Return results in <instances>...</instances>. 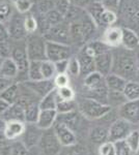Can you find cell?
Instances as JSON below:
<instances>
[{"mask_svg": "<svg viewBox=\"0 0 139 155\" xmlns=\"http://www.w3.org/2000/svg\"><path fill=\"white\" fill-rule=\"evenodd\" d=\"M113 54V62L111 72L125 78L128 81H134L137 76L138 66L136 59L133 55L126 52H118Z\"/></svg>", "mask_w": 139, "mask_h": 155, "instance_id": "1", "label": "cell"}, {"mask_svg": "<svg viewBox=\"0 0 139 155\" xmlns=\"http://www.w3.org/2000/svg\"><path fill=\"white\" fill-rule=\"evenodd\" d=\"M77 109L85 118L97 120L105 117L112 107L109 104H102L96 99L84 96L77 101Z\"/></svg>", "mask_w": 139, "mask_h": 155, "instance_id": "2", "label": "cell"}, {"mask_svg": "<svg viewBox=\"0 0 139 155\" xmlns=\"http://www.w3.org/2000/svg\"><path fill=\"white\" fill-rule=\"evenodd\" d=\"M46 39L40 33H30L25 37V47L29 61L46 60Z\"/></svg>", "mask_w": 139, "mask_h": 155, "instance_id": "3", "label": "cell"}, {"mask_svg": "<svg viewBox=\"0 0 139 155\" xmlns=\"http://www.w3.org/2000/svg\"><path fill=\"white\" fill-rule=\"evenodd\" d=\"M11 58L14 60L18 67V77L23 78L22 81L25 82L28 80L27 71L29 66V59L27 57L26 47H25V39L23 41H12V52ZM17 77V78H18Z\"/></svg>", "mask_w": 139, "mask_h": 155, "instance_id": "4", "label": "cell"}, {"mask_svg": "<svg viewBox=\"0 0 139 155\" xmlns=\"http://www.w3.org/2000/svg\"><path fill=\"white\" fill-rule=\"evenodd\" d=\"M39 146L41 148L43 155H58L62 149L61 144L58 141L52 127L49 129L43 130Z\"/></svg>", "mask_w": 139, "mask_h": 155, "instance_id": "5", "label": "cell"}, {"mask_svg": "<svg viewBox=\"0 0 139 155\" xmlns=\"http://www.w3.org/2000/svg\"><path fill=\"white\" fill-rule=\"evenodd\" d=\"M72 57V49L70 45L55 41H46V59L51 62H57Z\"/></svg>", "mask_w": 139, "mask_h": 155, "instance_id": "6", "label": "cell"}, {"mask_svg": "<svg viewBox=\"0 0 139 155\" xmlns=\"http://www.w3.org/2000/svg\"><path fill=\"white\" fill-rule=\"evenodd\" d=\"M9 24L6 28L11 41H23L27 36L24 28V16L19 12H12L11 18L9 19Z\"/></svg>", "mask_w": 139, "mask_h": 155, "instance_id": "7", "label": "cell"}, {"mask_svg": "<svg viewBox=\"0 0 139 155\" xmlns=\"http://www.w3.org/2000/svg\"><path fill=\"white\" fill-rule=\"evenodd\" d=\"M43 36L45 37L46 41L69 45L71 42L69 23L64 21L57 25H54Z\"/></svg>", "mask_w": 139, "mask_h": 155, "instance_id": "8", "label": "cell"}, {"mask_svg": "<svg viewBox=\"0 0 139 155\" xmlns=\"http://www.w3.org/2000/svg\"><path fill=\"white\" fill-rule=\"evenodd\" d=\"M132 126V124L122 118L116 119L108 127V141L114 143L116 141L125 140L126 137L130 134V131L133 130Z\"/></svg>", "mask_w": 139, "mask_h": 155, "instance_id": "9", "label": "cell"}, {"mask_svg": "<svg viewBox=\"0 0 139 155\" xmlns=\"http://www.w3.org/2000/svg\"><path fill=\"white\" fill-rule=\"evenodd\" d=\"M118 116L132 125L139 124V99L127 101L118 107Z\"/></svg>", "mask_w": 139, "mask_h": 155, "instance_id": "10", "label": "cell"}, {"mask_svg": "<svg viewBox=\"0 0 139 155\" xmlns=\"http://www.w3.org/2000/svg\"><path fill=\"white\" fill-rule=\"evenodd\" d=\"M43 134V129L35 123H25V128L21 134V142L27 149L30 150L37 146Z\"/></svg>", "mask_w": 139, "mask_h": 155, "instance_id": "11", "label": "cell"}, {"mask_svg": "<svg viewBox=\"0 0 139 155\" xmlns=\"http://www.w3.org/2000/svg\"><path fill=\"white\" fill-rule=\"evenodd\" d=\"M95 60V69L96 71L101 74L103 77H106L111 72L113 62V54L110 50L98 54L93 57Z\"/></svg>", "mask_w": 139, "mask_h": 155, "instance_id": "12", "label": "cell"}, {"mask_svg": "<svg viewBox=\"0 0 139 155\" xmlns=\"http://www.w3.org/2000/svg\"><path fill=\"white\" fill-rule=\"evenodd\" d=\"M53 130H54L55 134H56L58 141L60 142L62 147L65 146H70V145L76 144V136H75V132L74 130L68 127L64 124L60 123V122L55 121V123L53 124L52 126Z\"/></svg>", "mask_w": 139, "mask_h": 155, "instance_id": "13", "label": "cell"}, {"mask_svg": "<svg viewBox=\"0 0 139 155\" xmlns=\"http://www.w3.org/2000/svg\"><path fill=\"white\" fill-rule=\"evenodd\" d=\"M25 87H27L30 91L33 92L36 96L42 98L44 95H46L48 92H50L52 89L55 88L53 80H40V81H25L22 82Z\"/></svg>", "mask_w": 139, "mask_h": 155, "instance_id": "14", "label": "cell"}, {"mask_svg": "<svg viewBox=\"0 0 139 155\" xmlns=\"http://www.w3.org/2000/svg\"><path fill=\"white\" fill-rule=\"evenodd\" d=\"M102 41L109 48H117L122 45V27L110 26L107 27L103 33Z\"/></svg>", "mask_w": 139, "mask_h": 155, "instance_id": "15", "label": "cell"}, {"mask_svg": "<svg viewBox=\"0 0 139 155\" xmlns=\"http://www.w3.org/2000/svg\"><path fill=\"white\" fill-rule=\"evenodd\" d=\"M79 61V65H80V76H82L83 78L86 77L87 74H92V72L96 71L95 69V60L93 57L90 56L89 54H87L85 52L84 49H81L78 54V56H76Z\"/></svg>", "mask_w": 139, "mask_h": 155, "instance_id": "16", "label": "cell"}, {"mask_svg": "<svg viewBox=\"0 0 139 155\" xmlns=\"http://www.w3.org/2000/svg\"><path fill=\"white\" fill-rule=\"evenodd\" d=\"M122 47L129 51H134L139 47V36L134 30L122 27Z\"/></svg>", "mask_w": 139, "mask_h": 155, "instance_id": "17", "label": "cell"}, {"mask_svg": "<svg viewBox=\"0 0 139 155\" xmlns=\"http://www.w3.org/2000/svg\"><path fill=\"white\" fill-rule=\"evenodd\" d=\"M3 121H22L25 122V111L24 107L18 102L12 104L9 109L0 116Z\"/></svg>", "mask_w": 139, "mask_h": 155, "instance_id": "18", "label": "cell"}, {"mask_svg": "<svg viewBox=\"0 0 139 155\" xmlns=\"http://www.w3.org/2000/svg\"><path fill=\"white\" fill-rule=\"evenodd\" d=\"M56 117H57L56 110H41L35 124L41 129H43V130L49 129L55 123Z\"/></svg>", "mask_w": 139, "mask_h": 155, "instance_id": "19", "label": "cell"}, {"mask_svg": "<svg viewBox=\"0 0 139 155\" xmlns=\"http://www.w3.org/2000/svg\"><path fill=\"white\" fill-rule=\"evenodd\" d=\"M25 128V122L22 121H7L5 122L4 137L7 141L17 140L21 137Z\"/></svg>", "mask_w": 139, "mask_h": 155, "instance_id": "20", "label": "cell"}, {"mask_svg": "<svg viewBox=\"0 0 139 155\" xmlns=\"http://www.w3.org/2000/svg\"><path fill=\"white\" fill-rule=\"evenodd\" d=\"M0 77L9 80H14L18 77V67L11 57L2 59L0 64Z\"/></svg>", "mask_w": 139, "mask_h": 155, "instance_id": "21", "label": "cell"}, {"mask_svg": "<svg viewBox=\"0 0 139 155\" xmlns=\"http://www.w3.org/2000/svg\"><path fill=\"white\" fill-rule=\"evenodd\" d=\"M123 17L131 24H139V1L138 0H132L126 4L123 11Z\"/></svg>", "mask_w": 139, "mask_h": 155, "instance_id": "22", "label": "cell"}, {"mask_svg": "<svg viewBox=\"0 0 139 155\" xmlns=\"http://www.w3.org/2000/svg\"><path fill=\"white\" fill-rule=\"evenodd\" d=\"M127 82L128 80H126L125 78L118 76L116 74H113V72H110L109 74H107L105 77L106 86H107L108 90H111V91L123 92Z\"/></svg>", "mask_w": 139, "mask_h": 155, "instance_id": "23", "label": "cell"}, {"mask_svg": "<svg viewBox=\"0 0 139 155\" xmlns=\"http://www.w3.org/2000/svg\"><path fill=\"white\" fill-rule=\"evenodd\" d=\"M21 91V84L19 82H12L11 85L0 92V97L6 101L9 104H15L18 101V97Z\"/></svg>", "mask_w": 139, "mask_h": 155, "instance_id": "24", "label": "cell"}, {"mask_svg": "<svg viewBox=\"0 0 139 155\" xmlns=\"http://www.w3.org/2000/svg\"><path fill=\"white\" fill-rule=\"evenodd\" d=\"M57 101H58L57 91L56 88H54L40 99L39 107L41 110H55L56 109Z\"/></svg>", "mask_w": 139, "mask_h": 155, "instance_id": "25", "label": "cell"}, {"mask_svg": "<svg viewBox=\"0 0 139 155\" xmlns=\"http://www.w3.org/2000/svg\"><path fill=\"white\" fill-rule=\"evenodd\" d=\"M39 101H32L28 102L26 106L24 107V111H25V123H35L37 120L40 114V109L39 107Z\"/></svg>", "mask_w": 139, "mask_h": 155, "instance_id": "26", "label": "cell"}, {"mask_svg": "<svg viewBox=\"0 0 139 155\" xmlns=\"http://www.w3.org/2000/svg\"><path fill=\"white\" fill-rule=\"evenodd\" d=\"M56 121L64 124L68 127H70L72 130H74V128L77 126L78 122H79V114L76 112V110L75 111L69 112V113L57 114Z\"/></svg>", "mask_w": 139, "mask_h": 155, "instance_id": "27", "label": "cell"}, {"mask_svg": "<svg viewBox=\"0 0 139 155\" xmlns=\"http://www.w3.org/2000/svg\"><path fill=\"white\" fill-rule=\"evenodd\" d=\"M90 140L95 144H103L104 142L108 141V128L105 126H96L90 131Z\"/></svg>", "mask_w": 139, "mask_h": 155, "instance_id": "28", "label": "cell"}, {"mask_svg": "<svg viewBox=\"0 0 139 155\" xmlns=\"http://www.w3.org/2000/svg\"><path fill=\"white\" fill-rule=\"evenodd\" d=\"M117 15L115 12L104 8V11L102 12L100 16V19H99L98 27H106L107 28V27L113 26L117 22Z\"/></svg>", "mask_w": 139, "mask_h": 155, "instance_id": "29", "label": "cell"}, {"mask_svg": "<svg viewBox=\"0 0 139 155\" xmlns=\"http://www.w3.org/2000/svg\"><path fill=\"white\" fill-rule=\"evenodd\" d=\"M123 93L127 101L139 99V83L136 81H128Z\"/></svg>", "mask_w": 139, "mask_h": 155, "instance_id": "30", "label": "cell"}, {"mask_svg": "<svg viewBox=\"0 0 139 155\" xmlns=\"http://www.w3.org/2000/svg\"><path fill=\"white\" fill-rule=\"evenodd\" d=\"M28 81H40L44 80L41 71V61H30L27 71Z\"/></svg>", "mask_w": 139, "mask_h": 155, "instance_id": "31", "label": "cell"}, {"mask_svg": "<svg viewBox=\"0 0 139 155\" xmlns=\"http://www.w3.org/2000/svg\"><path fill=\"white\" fill-rule=\"evenodd\" d=\"M108 104L111 107H120L127 101L125 95L120 91H111L108 90Z\"/></svg>", "mask_w": 139, "mask_h": 155, "instance_id": "32", "label": "cell"}, {"mask_svg": "<svg viewBox=\"0 0 139 155\" xmlns=\"http://www.w3.org/2000/svg\"><path fill=\"white\" fill-rule=\"evenodd\" d=\"M41 71L44 80H53L54 77L56 76L54 63L47 59L41 61Z\"/></svg>", "mask_w": 139, "mask_h": 155, "instance_id": "33", "label": "cell"}, {"mask_svg": "<svg viewBox=\"0 0 139 155\" xmlns=\"http://www.w3.org/2000/svg\"><path fill=\"white\" fill-rule=\"evenodd\" d=\"M76 107H77V102H75V99L74 101H64V99H60L58 97L55 110H56L57 114H64L75 111Z\"/></svg>", "mask_w": 139, "mask_h": 155, "instance_id": "34", "label": "cell"}, {"mask_svg": "<svg viewBox=\"0 0 139 155\" xmlns=\"http://www.w3.org/2000/svg\"><path fill=\"white\" fill-rule=\"evenodd\" d=\"M12 15V5L9 0H0V22L5 23Z\"/></svg>", "mask_w": 139, "mask_h": 155, "instance_id": "35", "label": "cell"}, {"mask_svg": "<svg viewBox=\"0 0 139 155\" xmlns=\"http://www.w3.org/2000/svg\"><path fill=\"white\" fill-rule=\"evenodd\" d=\"M125 142L127 143L129 146V148L132 151V153L134 154L136 152V150L139 147V130L138 129H133L130 131V134L126 137Z\"/></svg>", "mask_w": 139, "mask_h": 155, "instance_id": "36", "label": "cell"}, {"mask_svg": "<svg viewBox=\"0 0 139 155\" xmlns=\"http://www.w3.org/2000/svg\"><path fill=\"white\" fill-rule=\"evenodd\" d=\"M44 17H45V19H46L47 23L49 24L51 27L64 21V16H62V15L55 8H52L51 11H49L47 14H45Z\"/></svg>", "mask_w": 139, "mask_h": 155, "instance_id": "37", "label": "cell"}, {"mask_svg": "<svg viewBox=\"0 0 139 155\" xmlns=\"http://www.w3.org/2000/svg\"><path fill=\"white\" fill-rule=\"evenodd\" d=\"M28 149L24 146L21 140H12L11 141V149H9V155H27Z\"/></svg>", "mask_w": 139, "mask_h": 155, "instance_id": "38", "label": "cell"}, {"mask_svg": "<svg viewBox=\"0 0 139 155\" xmlns=\"http://www.w3.org/2000/svg\"><path fill=\"white\" fill-rule=\"evenodd\" d=\"M57 95L60 99H64V101H74L76 94L75 91L72 87L70 86H64L60 87V88H56Z\"/></svg>", "mask_w": 139, "mask_h": 155, "instance_id": "39", "label": "cell"}, {"mask_svg": "<svg viewBox=\"0 0 139 155\" xmlns=\"http://www.w3.org/2000/svg\"><path fill=\"white\" fill-rule=\"evenodd\" d=\"M24 28L27 34L37 32V21L32 15H27L24 17Z\"/></svg>", "mask_w": 139, "mask_h": 155, "instance_id": "40", "label": "cell"}, {"mask_svg": "<svg viewBox=\"0 0 139 155\" xmlns=\"http://www.w3.org/2000/svg\"><path fill=\"white\" fill-rule=\"evenodd\" d=\"M14 5L19 14L24 15L30 12V9L33 6V2L31 0H15Z\"/></svg>", "mask_w": 139, "mask_h": 155, "instance_id": "41", "label": "cell"}, {"mask_svg": "<svg viewBox=\"0 0 139 155\" xmlns=\"http://www.w3.org/2000/svg\"><path fill=\"white\" fill-rule=\"evenodd\" d=\"M35 6L39 15H45L52 8H54V2L53 0H36Z\"/></svg>", "mask_w": 139, "mask_h": 155, "instance_id": "42", "label": "cell"}, {"mask_svg": "<svg viewBox=\"0 0 139 155\" xmlns=\"http://www.w3.org/2000/svg\"><path fill=\"white\" fill-rule=\"evenodd\" d=\"M64 150L59 152L58 155H84V148L78 144H73L64 147Z\"/></svg>", "mask_w": 139, "mask_h": 155, "instance_id": "43", "label": "cell"}, {"mask_svg": "<svg viewBox=\"0 0 139 155\" xmlns=\"http://www.w3.org/2000/svg\"><path fill=\"white\" fill-rule=\"evenodd\" d=\"M67 74H69V76H74V77L80 76L79 61H78V59L76 56H72L71 58H69V65H68Z\"/></svg>", "mask_w": 139, "mask_h": 155, "instance_id": "44", "label": "cell"}, {"mask_svg": "<svg viewBox=\"0 0 139 155\" xmlns=\"http://www.w3.org/2000/svg\"><path fill=\"white\" fill-rule=\"evenodd\" d=\"M99 155H115L114 143L110 141H106L99 147Z\"/></svg>", "mask_w": 139, "mask_h": 155, "instance_id": "45", "label": "cell"}, {"mask_svg": "<svg viewBox=\"0 0 139 155\" xmlns=\"http://www.w3.org/2000/svg\"><path fill=\"white\" fill-rule=\"evenodd\" d=\"M114 147H115V155H132V151L129 148L127 143L125 142V140L122 141H116L114 142Z\"/></svg>", "mask_w": 139, "mask_h": 155, "instance_id": "46", "label": "cell"}, {"mask_svg": "<svg viewBox=\"0 0 139 155\" xmlns=\"http://www.w3.org/2000/svg\"><path fill=\"white\" fill-rule=\"evenodd\" d=\"M55 88L69 86L70 85V76L68 74H57L53 79Z\"/></svg>", "mask_w": 139, "mask_h": 155, "instance_id": "47", "label": "cell"}, {"mask_svg": "<svg viewBox=\"0 0 139 155\" xmlns=\"http://www.w3.org/2000/svg\"><path fill=\"white\" fill-rule=\"evenodd\" d=\"M12 41L11 39L5 41H0V58H9L11 57Z\"/></svg>", "mask_w": 139, "mask_h": 155, "instance_id": "48", "label": "cell"}, {"mask_svg": "<svg viewBox=\"0 0 139 155\" xmlns=\"http://www.w3.org/2000/svg\"><path fill=\"white\" fill-rule=\"evenodd\" d=\"M105 9H109L112 12H117L120 6L122 0H99Z\"/></svg>", "mask_w": 139, "mask_h": 155, "instance_id": "49", "label": "cell"}, {"mask_svg": "<svg viewBox=\"0 0 139 155\" xmlns=\"http://www.w3.org/2000/svg\"><path fill=\"white\" fill-rule=\"evenodd\" d=\"M53 2H54V8L57 9L62 16H64L71 5L69 0H53Z\"/></svg>", "mask_w": 139, "mask_h": 155, "instance_id": "50", "label": "cell"}, {"mask_svg": "<svg viewBox=\"0 0 139 155\" xmlns=\"http://www.w3.org/2000/svg\"><path fill=\"white\" fill-rule=\"evenodd\" d=\"M68 65H69V59L60 60V61L54 62L56 74H67L68 72Z\"/></svg>", "mask_w": 139, "mask_h": 155, "instance_id": "51", "label": "cell"}, {"mask_svg": "<svg viewBox=\"0 0 139 155\" xmlns=\"http://www.w3.org/2000/svg\"><path fill=\"white\" fill-rule=\"evenodd\" d=\"M92 1V0H69L71 5L80 7V8H82V9L86 8V7L90 4V2Z\"/></svg>", "mask_w": 139, "mask_h": 155, "instance_id": "52", "label": "cell"}, {"mask_svg": "<svg viewBox=\"0 0 139 155\" xmlns=\"http://www.w3.org/2000/svg\"><path fill=\"white\" fill-rule=\"evenodd\" d=\"M9 31H7L6 25L2 22H0V41H9Z\"/></svg>", "mask_w": 139, "mask_h": 155, "instance_id": "53", "label": "cell"}, {"mask_svg": "<svg viewBox=\"0 0 139 155\" xmlns=\"http://www.w3.org/2000/svg\"><path fill=\"white\" fill-rule=\"evenodd\" d=\"M9 106H11V104H9L6 101H4L3 98L0 97V116H1V115L3 114L7 109H9Z\"/></svg>", "mask_w": 139, "mask_h": 155, "instance_id": "54", "label": "cell"}, {"mask_svg": "<svg viewBox=\"0 0 139 155\" xmlns=\"http://www.w3.org/2000/svg\"><path fill=\"white\" fill-rule=\"evenodd\" d=\"M4 129H5V121H3L0 118V141L1 140H5L4 137Z\"/></svg>", "mask_w": 139, "mask_h": 155, "instance_id": "55", "label": "cell"}, {"mask_svg": "<svg viewBox=\"0 0 139 155\" xmlns=\"http://www.w3.org/2000/svg\"><path fill=\"white\" fill-rule=\"evenodd\" d=\"M134 155H139V147H138V149L136 150V152L134 153Z\"/></svg>", "mask_w": 139, "mask_h": 155, "instance_id": "56", "label": "cell"}, {"mask_svg": "<svg viewBox=\"0 0 139 155\" xmlns=\"http://www.w3.org/2000/svg\"><path fill=\"white\" fill-rule=\"evenodd\" d=\"M1 61H2V58H0V64H1Z\"/></svg>", "mask_w": 139, "mask_h": 155, "instance_id": "57", "label": "cell"}]
</instances>
